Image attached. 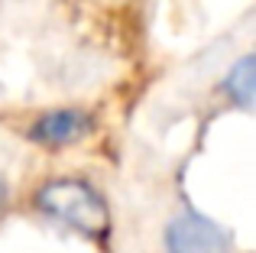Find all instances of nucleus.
<instances>
[{
    "label": "nucleus",
    "mask_w": 256,
    "mask_h": 253,
    "mask_svg": "<svg viewBox=\"0 0 256 253\" xmlns=\"http://www.w3.org/2000/svg\"><path fill=\"white\" fill-rule=\"evenodd\" d=\"M88 117L82 114V110H56V114L42 117L36 126H32V136L39 140V143H72V140H78L82 133L88 130Z\"/></svg>",
    "instance_id": "7ed1b4c3"
},
{
    "label": "nucleus",
    "mask_w": 256,
    "mask_h": 253,
    "mask_svg": "<svg viewBox=\"0 0 256 253\" xmlns=\"http://www.w3.org/2000/svg\"><path fill=\"white\" fill-rule=\"evenodd\" d=\"M39 204L49 214L62 218L65 224L84 230V234H98L107 224V211L100 204V198L94 195L82 182H52L39 192Z\"/></svg>",
    "instance_id": "f257e3e1"
},
{
    "label": "nucleus",
    "mask_w": 256,
    "mask_h": 253,
    "mask_svg": "<svg viewBox=\"0 0 256 253\" xmlns=\"http://www.w3.org/2000/svg\"><path fill=\"white\" fill-rule=\"evenodd\" d=\"M0 202H4V185H0Z\"/></svg>",
    "instance_id": "39448f33"
},
{
    "label": "nucleus",
    "mask_w": 256,
    "mask_h": 253,
    "mask_svg": "<svg viewBox=\"0 0 256 253\" xmlns=\"http://www.w3.org/2000/svg\"><path fill=\"white\" fill-rule=\"evenodd\" d=\"M253 84H256V75H253V58H240L237 65L230 68V75H227V91H230V98L240 104V108H250L253 104Z\"/></svg>",
    "instance_id": "20e7f679"
},
{
    "label": "nucleus",
    "mask_w": 256,
    "mask_h": 253,
    "mask_svg": "<svg viewBox=\"0 0 256 253\" xmlns=\"http://www.w3.org/2000/svg\"><path fill=\"white\" fill-rule=\"evenodd\" d=\"M169 253H227L220 228L198 214H182L169 224Z\"/></svg>",
    "instance_id": "f03ea898"
}]
</instances>
